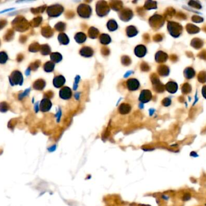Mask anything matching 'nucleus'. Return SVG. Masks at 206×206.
Here are the masks:
<instances>
[{
  "label": "nucleus",
  "mask_w": 206,
  "mask_h": 206,
  "mask_svg": "<svg viewBox=\"0 0 206 206\" xmlns=\"http://www.w3.org/2000/svg\"><path fill=\"white\" fill-rule=\"evenodd\" d=\"M9 80L12 86L16 85H21L23 81L22 73L19 71H14L9 77Z\"/></svg>",
  "instance_id": "1"
},
{
  "label": "nucleus",
  "mask_w": 206,
  "mask_h": 206,
  "mask_svg": "<svg viewBox=\"0 0 206 206\" xmlns=\"http://www.w3.org/2000/svg\"><path fill=\"white\" fill-rule=\"evenodd\" d=\"M109 11V7L106 2L99 1L96 5V12L99 16H102L106 15Z\"/></svg>",
  "instance_id": "2"
},
{
  "label": "nucleus",
  "mask_w": 206,
  "mask_h": 206,
  "mask_svg": "<svg viewBox=\"0 0 206 206\" xmlns=\"http://www.w3.org/2000/svg\"><path fill=\"white\" fill-rule=\"evenodd\" d=\"M91 8L89 5L81 4L78 7V13L83 18H89L91 14Z\"/></svg>",
  "instance_id": "3"
},
{
  "label": "nucleus",
  "mask_w": 206,
  "mask_h": 206,
  "mask_svg": "<svg viewBox=\"0 0 206 206\" xmlns=\"http://www.w3.org/2000/svg\"><path fill=\"white\" fill-rule=\"evenodd\" d=\"M63 8L60 5H54L50 6L47 9V13L49 16L54 17L59 16L63 11Z\"/></svg>",
  "instance_id": "4"
},
{
  "label": "nucleus",
  "mask_w": 206,
  "mask_h": 206,
  "mask_svg": "<svg viewBox=\"0 0 206 206\" xmlns=\"http://www.w3.org/2000/svg\"><path fill=\"white\" fill-rule=\"evenodd\" d=\"M26 22L27 21L24 18H22V19H20L19 18V17L16 18L14 21H13V25L14 24V25L16 26V30H21V31H23L24 29L26 30V27L28 24Z\"/></svg>",
  "instance_id": "5"
},
{
  "label": "nucleus",
  "mask_w": 206,
  "mask_h": 206,
  "mask_svg": "<svg viewBox=\"0 0 206 206\" xmlns=\"http://www.w3.org/2000/svg\"><path fill=\"white\" fill-rule=\"evenodd\" d=\"M152 98V94L149 90H143L140 95L139 100L143 103L148 102Z\"/></svg>",
  "instance_id": "6"
},
{
  "label": "nucleus",
  "mask_w": 206,
  "mask_h": 206,
  "mask_svg": "<svg viewBox=\"0 0 206 206\" xmlns=\"http://www.w3.org/2000/svg\"><path fill=\"white\" fill-rule=\"evenodd\" d=\"M127 87L130 91H135L139 87V82L136 79H130L126 82Z\"/></svg>",
  "instance_id": "7"
},
{
  "label": "nucleus",
  "mask_w": 206,
  "mask_h": 206,
  "mask_svg": "<svg viewBox=\"0 0 206 206\" xmlns=\"http://www.w3.org/2000/svg\"><path fill=\"white\" fill-rule=\"evenodd\" d=\"M59 95L60 97L63 99H69L72 95V91L69 88L65 86L61 89L59 92Z\"/></svg>",
  "instance_id": "8"
},
{
  "label": "nucleus",
  "mask_w": 206,
  "mask_h": 206,
  "mask_svg": "<svg viewBox=\"0 0 206 206\" xmlns=\"http://www.w3.org/2000/svg\"><path fill=\"white\" fill-rule=\"evenodd\" d=\"M51 102L48 98H43L40 104V109L42 112L48 111L51 107Z\"/></svg>",
  "instance_id": "9"
},
{
  "label": "nucleus",
  "mask_w": 206,
  "mask_h": 206,
  "mask_svg": "<svg viewBox=\"0 0 206 206\" xmlns=\"http://www.w3.org/2000/svg\"><path fill=\"white\" fill-rule=\"evenodd\" d=\"M134 53L137 57H142L146 53V48L143 45H139L135 48Z\"/></svg>",
  "instance_id": "10"
},
{
  "label": "nucleus",
  "mask_w": 206,
  "mask_h": 206,
  "mask_svg": "<svg viewBox=\"0 0 206 206\" xmlns=\"http://www.w3.org/2000/svg\"><path fill=\"white\" fill-rule=\"evenodd\" d=\"M65 83V79L63 76H56L53 80L54 85L56 88H60Z\"/></svg>",
  "instance_id": "11"
},
{
  "label": "nucleus",
  "mask_w": 206,
  "mask_h": 206,
  "mask_svg": "<svg viewBox=\"0 0 206 206\" xmlns=\"http://www.w3.org/2000/svg\"><path fill=\"white\" fill-rule=\"evenodd\" d=\"M80 53L81 56H83L84 57H91L93 55V51L90 47H84L81 49Z\"/></svg>",
  "instance_id": "12"
},
{
  "label": "nucleus",
  "mask_w": 206,
  "mask_h": 206,
  "mask_svg": "<svg viewBox=\"0 0 206 206\" xmlns=\"http://www.w3.org/2000/svg\"><path fill=\"white\" fill-rule=\"evenodd\" d=\"M75 39L78 43H83L86 40V36L84 33L80 32V33H78L75 34Z\"/></svg>",
  "instance_id": "13"
},
{
  "label": "nucleus",
  "mask_w": 206,
  "mask_h": 206,
  "mask_svg": "<svg viewBox=\"0 0 206 206\" xmlns=\"http://www.w3.org/2000/svg\"><path fill=\"white\" fill-rule=\"evenodd\" d=\"M133 16V13L130 10H125L122 12V14H120V18L122 20L128 21Z\"/></svg>",
  "instance_id": "14"
},
{
  "label": "nucleus",
  "mask_w": 206,
  "mask_h": 206,
  "mask_svg": "<svg viewBox=\"0 0 206 206\" xmlns=\"http://www.w3.org/2000/svg\"><path fill=\"white\" fill-rule=\"evenodd\" d=\"M138 31L136 28L134 26H129L126 28V34L129 37H133L137 34Z\"/></svg>",
  "instance_id": "15"
},
{
  "label": "nucleus",
  "mask_w": 206,
  "mask_h": 206,
  "mask_svg": "<svg viewBox=\"0 0 206 206\" xmlns=\"http://www.w3.org/2000/svg\"><path fill=\"white\" fill-rule=\"evenodd\" d=\"M58 39L61 44L66 45L69 42V39L65 33H60L58 36Z\"/></svg>",
  "instance_id": "16"
},
{
  "label": "nucleus",
  "mask_w": 206,
  "mask_h": 206,
  "mask_svg": "<svg viewBox=\"0 0 206 206\" xmlns=\"http://www.w3.org/2000/svg\"><path fill=\"white\" fill-rule=\"evenodd\" d=\"M45 86V82L42 79H39L36 80L33 85L34 88L36 89H38V90H41L43 89Z\"/></svg>",
  "instance_id": "17"
},
{
  "label": "nucleus",
  "mask_w": 206,
  "mask_h": 206,
  "mask_svg": "<svg viewBox=\"0 0 206 206\" xmlns=\"http://www.w3.org/2000/svg\"><path fill=\"white\" fill-rule=\"evenodd\" d=\"M51 59L53 63H57L61 60L62 56L59 53H52L51 54Z\"/></svg>",
  "instance_id": "18"
},
{
  "label": "nucleus",
  "mask_w": 206,
  "mask_h": 206,
  "mask_svg": "<svg viewBox=\"0 0 206 206\" xmlns=\"http://www.w3.org/2000/svg\"><path fill=\"white\" fill-rule=\"evenodd\" d=\"M130 109H131L130 106L129 105L125 104V103H123V104L120 105L119 109L120 113L123 114L128 113L130 112Z\"/></svg>",
  "instance_id": "19"
},
{
  "label": "nucleus",
  "mask_w": 206,
  "mask_h": 206,
  "mask_svg": "<svg viewBox=\"0 0 206 206\" xmlns=\"http://www.w3.org/2000/svg\"><path fill=\"white\" fill-rule=\"evenodd\" d=\"M107 28H108V30L110 31H114L116 30L117 28V24L116 23V22L114 20H110L108 22H107Z\"/></svg>",
  "instance_id": "20"
},
{
  "label": "nucleus",
  "mask_w": 206,
  "mask_h": 206,
  "mask_svg": "<svg viewBox=\"0 0 206 206\" xmlns=\"http://www.w3.org/2000/svg\"><path fill=\"white\" fill-rule=\"evenodd\" d=\"M100 42L102 44H108L111 42L110 37L106 34H102L100 36Z\"/></svg>",
  "instance_id": "21"
},
{
  "label": "nucleus",
  "mask_w": 206,
  "mask_h": 206,
  "mask_svg": "<svg viewBox=\"0 0 206 206\" xmlns=\"http://www.w3.org/2000/svg\"><path fill=\"white\" fill-rule=\"evenodd\" d=\"M166 88L167 90L169 91V92L173 93V92H175L176 91V88H177V86H176V84L175 83L169 82L168 83H167Z\"/></svg>",
  "instance_id": "22"
},
{
  "label": "nucleus",
  "mask_w": 206,
  "mask_h": 206,
  "mask_svg": "<svg viewBox=\"0 0 206 206\" xmlns=\"http://www.w3.org/2000/svg\"><path fill=\"white\" fill-rule=\"evenodd\" d=\"M54 63H53L52 62H47L44 65V70L46 72H51L54 70Z\"/></svg>",
  "instance_id": "23"
},
{
  "label": "nucleus",
  "mask_w": 206,
  "mask_h": 206,
  "mask_svg": "<svg viewBox=\"0 0 206 206\" xmlns=\"http://www.w3.org/2000/svg\"><path fill=\"white\" fill-rule=\"evenodd\" d=\"M88 33L89 34L90 37L95 39L98 36V34H99V31L94 27H91L88 31Z\"/></svg>",
  "instance_id": "24"
},
{
  "label": "nucleus",
  "mask_w": 206,
  "mask_h": 206,
  "mask_svg": "<svg viewBox=\"0 0 206 206\" xmlns=\"http://www.w3.org/2000/svg\"><path fill=\"white\" fill-rule=\"evenodd\" d=\"M40 48L42 54H44V55L48 54L51 51L50 48L49 47V46L48 45H43L40 46Z\"/></svg>",
  "instance_id": "25"
},
{
  "label": "nucleus",
  "mask_w": 206,
  "mask_h": 206,
  "mask_svg": "<svg viewBox=\"0 0 206 206\" xmlns=\"http://www.w3.org/2000/svg\"><path fill=\"white\" fill-rule=\"evenodd\" d=\"M8 59L7 54L5 52L0 53V63H5Z\"/></svg>",
  "instance_id": "26"
},
{
  "label": "nucleus",
  "mask_w": 206,
  "mask_h": 206,
  "mask_svg": "<svg viewBox=\"0 0 206 206\" xmlns=\"http://www.w3.org/2000/svg\"><path fill=\"white\" fill-rule=\"evenodd\" d=\"M9 109V105L6 102H1L0 103V111L1 112H6Z\"/></svg>",
  "instance_id": "27"
},
{
  "label": "nucleus",
  "mask_w": 206,
  "mask_h": 206,
  "mask_svg": "<svg viewBox=\"0 0 206 206\" xmlns=\"http://www.w3.org/2000/svg\"><path fill=\"white\" fill-rule=\"evenodd\" d=\"M39 45L37 43H33L30 45V51H33V52H35L36 51H38L39 50Z\"/></svg>",
  "instance_id": "28"
},
{
  "label": "nucleus",
  "mask_w": 206,
  "mask_h": 206,
  "mask_svg": "<svg viewBox=\"0 0 206 206\" xmlns=\"http://www.w3.org/2000/svg\"><path fill=\"white\" fill-rule=\"evenodd\" d=\"M57 30H60V31H62L65 28V25L64 24L62 23V22H59L58 24H57V25L55 27Z\"/></svg>",
  "instance_id": "29"
},
{
  "label": "nucleus",
  "mask_w": 206,
  "mask_h": 206,
  "mask_svg": "<svg viewBox=\"0 0 206 206\" xmlns=\"http://www.w3.org/2000/svg\"><path fill=\"white\" fill-rule=\"evenodd\" d=\"M30 89L29 88V89H26L23 92H22V93H21V94H19V100H21L22 98H23V97H25L28 93H29V92H30Z\"/></svg>",
  "instance_id": "30"
},
{
  "label": "nucleus",
  "mask_w": 206,
  "mask_h": 206,
  "mask_svg": "<svg viewBox=\"0 0 206 206\" xmlns=\"http://www.w3.org/2000/svg\"><path fill=\"white\" fill-rule=\"evenodd\" d=\"M5 24H6L5 21H0V29L2 28L4 26H5Z\"/></svg>",
  "instance_id": "31"
},
{
  "label": "nucleus",
  "mask_w": 206,
  "mask_h": 206,
  "mask_svg": "<svg viewBox=\"0 0 206 206\" xmlns=\"http://www.w3.org/2000/svg\"><path fill=\"white\" fill-rule=\"evenodd\" d=\"M30 68H28L27 69V71H25V74H26V76H28V75H30Z\"/></svg>",
  "instance_id": "32"
},
{
  "label": "nucleus",
  "mask_w": 206,
  "mask_h": 206,
  "mask_svg": "<svg viewBox=\"0 0 206 206\" xmlns=\"http://www.w3.org/2000/svg\"><path fill=\"white\" fill-rule=\"evenodd\" d=\"M13 9H14V8H10V9H7V10H3V11H0V13H4V12H6V11H10V10H13Z\"/></svg>",
  "instance_id": "33"
},
{
  "label": "nucleus",
  "mask_w": 206,
  "mask_h": 206,
  "mask_svg": "<svg viewBox=\"0 0 206 206\" xmlns=\"http://www.w3.org/2000/svg\"><path fill=\"white\" fill-rule=\"evenodd\" d=\"M35 108H36V112H37L38 111V109H39V108H38V103H36V105H35Z\"/></svg>",
  "instance_id": "34"
}]
</instances>
